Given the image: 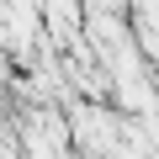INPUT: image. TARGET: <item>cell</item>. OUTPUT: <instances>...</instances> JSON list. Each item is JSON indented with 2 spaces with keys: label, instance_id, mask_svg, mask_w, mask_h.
Returning a JSON list of instances; mask_svg holds the SVG:
<instances>
[{
  "label": "cell",
  "instance_id": "6da1fadb",
  "mask_svg": "<svg viewBox=\"0 0 159 159\" xmlns=\"http://www.w3.org/2000/svg\"><path fill=\"white\" fill-rule=\"evenodd\" d=\"M64 133H69V143L85 154V159H111L117 143H122V117L106 101H69Z\"/></svg>",
  "mask_w": 159,
  "mask_h": 159
},
{
  "label": "cell",
  "instance_id": "7a4b0ae2",
  "mask_svg": "<svg viewBox=\"0 0 159 159\" xmlns=\"http://www.w3.org/2000/svg\"><path fill=\"white\" fill-rule=\"evenodd\" d=\"M148 148H154V154H159V133H154V138H148Z\"/></svg>",
  "mask_w": 159,
  "mask_h": 159
},
{
  "label": "cell",
  "instance_id": "3957f363",
  "mask_svg": "<svg viewBox=\"0 0 159 159\" xmlns=\"http://www.w3.org/2000/svg\"><path fill=\"white\" fill-rule=\"evenodd\" d=\"M0 159H21V154H0Z\"/></svg>",
  "mask_w": 159,
  "mask_h": 159
}]
</instances>
